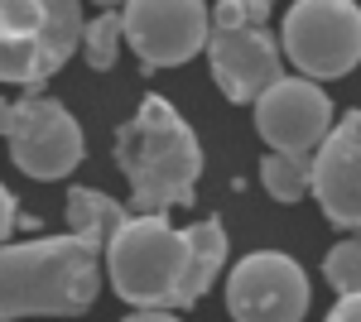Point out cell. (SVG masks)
Returning <instances> with one entry per match:
<instances>
[{"label": "cell", "instance_id": "cell-1", "mask_svg": "<svg viewBox=\"0 0 361 322\" xmlns=\"http://www.w3.org/2000/svg\"><path fill=\"white\" fill-rule=\"evenodd\" d=\"M111 159L130 183V207L154 216L188 207L202 178V144L164 97H145L135 106L111 140Z\"/></svg>", "mask_w": 361, "mask_h": 322}, {"label": "cell", "instance_id": "cell-2", "mask_svg": "<svg viewBox=\"0 0 361 322\" xmlns=\"http://www.w3.org/2000/svg\"><path fill=\"white\" fill-rule=\"evenodd\" d=\"M102 294V250L73 231L10 241L0 255V308L20 318H82Z\"/></svg>", "mask_w": 361, "mask_h": 322}, {"label": "cell", "instance_id": "cell-3", "mask_svg": "<svg viewBox=\"0 0 361 322\" xmlns=\"http://www.w3.org/2000/svg\"><path fill=\"white\" fill-rule=\"evenodd\" d=\"M188 231L169 216L135 212L106 245V279L130 308H178L188 289Z\"/></svg>", "mask_w": 361, "mask_h": 322}, {"label": "cell", "instance_id": "cell-4", "mask_svg": "<svg viewBox=\"0 0 361 322\" xmlns=\"http://www.w3.org/2000/svg\"><path fill=\"white\" fill-rule=\"evenodd\" d=\"M82 0H0V78L39 92L82 49Z\"/></svg>", "mask_w": 361, "mask_h": 322}, {"label": "cell", "instance_id": "cell-5", "mask_svg": "<svg viewBox=\"0 0 361 322\" xmlns=\"http://www.w3.org/2000/svg\"><path fill=\"white\" fill-rule=\"evenodd\" d=\"M279 44L299 78H347L361 63V5L357 0H294L284 10Z\"/></svg>", "mask_w": 361, "mask_h": 322}, {"label": "cell", "instance_id": "cell-6", "mask_svg": "<svg viewBox=\"0 0 361 322\" xmlns=\"http://www.w3.org/2000/svg\"><path fill=\"white\" fill-rule=\"evenodd\" d=\"M5 144H10L15 168L39 183H58L87 159V135L78 116L39 92L5 101Z\"/></svg>", "mask_w": 361, "mask_h": 322}, {"label": "cell", "instance_id": "cell-7", "mask_svg": "<svg viewBox=\"0 0 361 322\" xmlns=\"http://www.w3.org/2000/svg\"><path fill=\"white\" fill-rule=\"evenodd\" d=\"M313 303L304 265L284 250H250L226 274L231 322H304Z\"/></svg>", "mask_w": 361, "mask_h": 322}, {"label": "cell", "instance_id": "cell-8", "mask_svg": "<svg viewBox=\"0 0 361 322\" xmlns=\"http://www.w3.org/2000/svg\"><path fill=\"white\" fill-rule=\"evenodd\" d=\"M121 20H126V44L149 73L183 68L188 58L207 54V39H212L207 0H130Z\"/></svg>", "mask_w": 361, "mask_h": 322}, {"label": "cell", "instance_id": "cell-9", "mask_svg": "<svg viewBox=\"0 0 361 322\" xmlns=\"http://www.w3.org/2000/svg\"><path fill=\"white\" fill-rule=\"evenodd\" d=\"M333 97L313 78H279L255 101V130L279 154H318V144L333 135Z\"/></svg>", "mask_w": 361, "mask_h": 322}, {"label": "cell", "instance_id": "cell-10", "mask_svg": "<svg viewBox=\"0 0 361 322\" xmlns=\"http://www.w3.org/2000/svg\"><path fill=\"white\" fill-rule=\"evenodd\" d=\"M207 68L212 82L226 92V101L255 106L284 73V44L270 29H212L207 39Z\"/></svg>", "mask_w": 361, "mask_h": 322}, {"label": "cell", "instance_id": "cell-11", "mask_svg": "<svg viewBox=\"0 0 361 322\" xmlns=\"http://www.w3.org/2000/svg\"><path fill=\"white\" fill-rule=\"evenodd\" d=\"M313 197L342 231H361V106L347 111L313 154Z\"/></svg>", "mask_w": 361, "mask_h": 322}, {"label": "cell", "instance_id": "cell-12", "mask_svg": "<svg viewBox=\"0 0 361 322\" xmlns=\"http://www.w3.org/2000/svg\"><path fill=\"white\" fill-rule=\"evenodd\" d=\"M63 216H68V231H73V236H82V241H92L97 250H106V245L126 231V221L135 212L121 207L111 192H102V188H68Z\"/></svg>", "mask_w": 361, "mask_h": 322}, {"label": "cell", "instance_id": "cell-13", "mask_svg": "<svg viewBox=\"0 0 361 322\" xmlns=\"http://www.w3.org/2000/svg\"><path fill=\"white\" fill-rule=\"evenodd\" d=\"M226 226L217 221V216H202V221H193L188 226V289H183V303L178 308H197L202 303V294L217 284V274H222L226 265Z\"/></svg>", "mask_w": 361, "mask_h": 322}, {"label": "cell", "instance_id": "cell-14", "mask_svg": "<svg viewBox=\"0 0 361 322\" xmlns=\"http://www.w3.org/2000/svg\"><path fill=\"white\" fill-rule=\"evenodd\" d=\"M260 188L270 192L275 202H299L313 192V159L308 154H279L270 149L260 159Z\"/></svg>", "mask_w": 361, "mask_h": 322}, {"label": "cell", "instance_id": "cell-15", "mask_svg": "<svg viewBox=\"0 0 361 322\" xmlns=\"http://www.w3.org/2000/svg\"><path fill=\"white\" fill-rule=\"evenodd\" d=\"M121 44H126V20H121V10H102L97 20H87V34H82V58H87V68H97V73L116 68Z\"/></svg>", "mask_w": 361, "mask_h": 322}, {"label": "cell", "instance_id": "cell-16", "mask_svg": "<svg viewBox=\"0 0 361 322\" xmlns=\"http://www.w3.org/2000/svg\"><path fill=\"white\" fill-rule=\"evenodd\" d=\"M323 279L333 284L337 298L361 294V236H347L323 255Z\"/></svg>", "mask_w": 361, "mask_h": 322}, {"label": "cell", "instance_id": "cell-17", "mask_svg": "<svg viewBox=\"0 0 361 322\" xmlns=\"http://www.w3.org/2000/svg\"><path fill=\"white\" fill-rule=\"evenodd\" d=\"M275 0H217L212 29H265Z\"/></svg>", "mask_w": 361, "mask_h": 322}, {"label": "cell", "instance_id": "cell-18", "mask_svg": "<svg viewBox=\"0 0 361 322\" xmlns=\"http://www.w3.org/2000/svg\"><path fill=\"white\" fill-rule=\"evenodd\" d=\"M323 322H361V294L337 298V303H333V313H328Z\"/></svg>", "mask_w": 361, "mask_h": 322}, {"label": "cell", "instance_id": "cell-19", "mask_svg": "<svg viewBox=\"0 0 361 322\" xmlns=\"http://www.w3.org/2000/svg\"><path fill=\"white\" fill-rule=\"evenodd\" d=\"M121 322H183L173 308H135L130 318H121Z\"/></svg>", "mask_w": 361, "mask_h": 322}, {"label": "cell", "instance_id": "cell-20", "mask_svg": "<svg viewBox=\"0 0 361 322\" xmlns=\"http://www.w3.org/2000/svg\"><path fill=\"white\" fill-rule=\"evenodd\" d=\"M0 207H5V241H10V236H15V221H20V202H15V192H5Z\"/></svg>", "mask_w": 361, "mask_h": 322}, {"label": "cell", "instance_id": "cell-21", "mask_svg": "<svg viewBox=\"0 0 361 322\" xmlns=\"http://www.w3.org/2000/svg\"><path fill=\"white\" fill-rule=\"evenodd\" d=\"M97 5H102V10H126L130 0H97Z\"/></svg>", "mask_w": 361, "mask_h": 322}]
</instances>
